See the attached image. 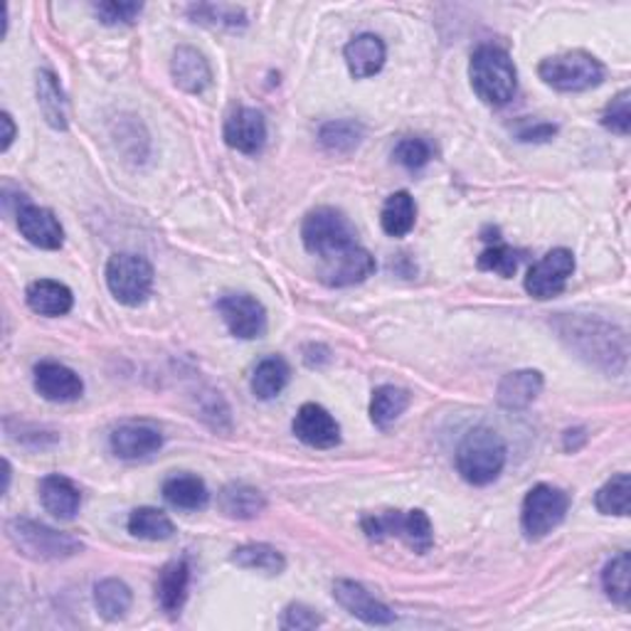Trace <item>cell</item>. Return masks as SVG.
I'll use <instances>...</instances> for the list:
<instances>
[{"mask_svg":"<svg viewBox=\"0 0 631 631\" xmlns=\"http://www.w3.org/2000/svg\"><path fill=\"white\" fill-rule=\"evenodd\" d=\"M5 536L20 555L37 562H62L84 550V542L79 538L30 518L8 520Z\"/></svg>","mask_w":631,"mask_h":631,"instance_id":"obj_4","label":"cell"},{"mask_svg":"<svg viewBox=\"0 0 631 631\" xmlns=\"http://www.w3.org/2000/svg\"><path fill=\"white\" fill-rule=\"evenodd\" d=\"M414 220H417V205L408 191L392 193L382 205L380 225L388 237H404L412 232Z\"/></svg>","mask_w":631,"mask_h":631,"instance_id":"obj_28","label":"cell"},{"mask_svg":"<svg viewBox=\"0 0 631 631\" xmlns=\"http://www.w3.org/2000/svg\"><path fill=\"white\" fill-rule=\"evenodd\" d=\"M471 87L483 104L506 106L518 89V72L510 55L496 45H481L471 55Z\"/></svg>","mask_w":631,"mask_h":631,"instance_id":"obj_2","label":"cell"},{"mask_svg":"<svg viewBox=\"0 0 631 631\" xmlns=\"http://www.w3.org/2000/svg\"><path fill=\"white\" fill-rule=\"evenodd\" d=\"M410 392L394 388V385H382V388L375 390L370 400V420L375 427H392V424L402 417L404 410L410 408Z\"/></svg>","mask_w":631,"mask_h":631,"instance_id":"obj_31","label":"cell"},{"mask_svg":"<svg viewBox=\"0 0 631 631\" xmlns=\"http://www.w3.org/2000/svg\"><path fill=\"white\" fill-rule=\"evenodd\" d=\"M230 562L242 570L266 572V575H282L286 570V558L274 546H266V542H246V546L234 548Z\"/></svg>","mask_w":631,"mask_h":631,"instance_id":"obj_29","label":"cell"},{"mask_svg":"<svg viewBox=\"0 0 631 631\" xmlns=\"http://www.w3.org/2000/svg\"><path fill=\"white\" fill-rule=\"evenodd\" d=\"M25 301L35 313L55 319V316H65L72 311L74 296L69 291V286L55 279H37L27 286Z\"/></svg>","mask_w":631,"mask_h":631,"instance_id":"obj_24","label":"cell"},{"mask_svg":"<svg viewBox=\"0 0 631 631\" xmlns=\"http://www.w3.org/2000/svg\"><path fill=\"white\" fill-rule=\"evenodd\" d=\"M343 57H345V65H348V72L355 79H368L372 74H378L385 67L388 47H385V43L378 35L363 33L345 45Z\"/></svg>","mask_w":631,"mask_h":631,"instance_id":"obj_21","label":"cell"},{"mask_svg":"<svg viewBox=\"0 0 631 631\" xmlns=\"http://www.w3.org/2000/svg\"><path fill=\"white\" fill-rule=\"evenodd\" d=\"M112 451L118 459H146L163 447V434L146 422H126L112 432Z\"/></svg>","mask_w":631,"mask_h":631,"instance_id":"obj_17","label":"cell"},{"mask_svg":"<svg viewBox=\"0 0 631 631\" xmlns=\"http://www.w3.org/2000/svg\"><path fill=\"white\" fill-rule=\"evenodd\" d=\"M520 260H523V252L513 250V246L498 242V244L486 246V250L481 252L479 269L498 274V276H503V279H510V276L518 272Z\"/></svg>","mask_w":631,"mask_h":631,"instance_id":"obj_38","label":"cell"},{"mask_svg":"<svg viewBox=\"0 0 631 631\" xmlns=\"http://www.w3.org/2000/svg\"><path fill=\"white\" fill-rule=\"evenodd\" d=\"M291 429L296 439L303 441L311 449H333L341 441V427L333 420V414L321 408L316 402L301 404V410L296 412Z\"/></svg>","mask_w":631,"mask_h":631,"instance_id":"obj_13","label":"cell"},{"mask_svg":"<svg viewBox=\"0 0 631 631\" xmlns=\"http://www.w3.org/2000/svg\"><path fill=\"white\" fill-rule=\"evenodd\" d=\"M94 605L106 621H118L128 615L134 605V595L124 580L106 577L96 582L94 587Z\"/></svg>","mask_w":631,"mask_h":631,"instance_id":"obj_30","label":"cell"},{"mask_svg":"<svg viewBox=\"0 0 631 631\" xmlns=\"http://www.w3.org/2000/svg\"><path fill=\"white\" fill-rule=\"evenodd\" d=\"M392 158L408 171H422L432 161V146L417 136H408L394 146Z\"/></svg>","mask_w":631,"mask_h":631,"instance_id":"obj_39","label":"cell"},{"mask_svg":"<svg viewBox=\"0 0 631 631\" xmlns=\"http://www.w3.org/2000/svg\"><path fill=\"white\" fill-rule=\"evenodd\" d=\"M542 372L540 370H516L503 375L498 388H496V402L503 410H526L528 404L538 400L542 392Z\"/></svg>","mask_w":631,"mask_h":631,"instance_id":"obj_22","label":"cell"},{"mask_svg":"<svg viewBox=\"0 0 631 631\" xmlns=\"http://www.w3.org/2000/svg\"><path fill=\"white\" fill-rule=\"evenodd\" d=\"M171 77L177 89L187 94H203L213 84V69L200 49L191 45H181L173 49L171 59Z\"/></svg>","mask_w":631,"mask_h":631,"instance_id":"obj_19","label":"cell"},{"mask_svg":"<svg viewBox=\"0 0 631 631\" xmlns=\"http://www.w3.org/2000/svg\"><path fill=\"white\" fill-rule=\"evenodd\" d=\"M375 272V256L365 250V246H353L351 252L335 256L331 262L319 264V276L323 284L343 289V286H353L368 279Z\"/></svg>","mask_w":631,"mask_h":631,"instance_id":"obj_18","label":"cell"},{"mask_svg":"<svg viewBox=\"0 0 631 631\" xmlns=\"http://www.w3.org/2000/svg\"><path fill=\"white\" fill-rule=\"evenodd\" d=\"M217 311L234 339H262L266 331V309L252 294H225L217 301Z\"/></svg>","mask_w":631,"mask_h":631,"instance_id":"obj_11","label":"cell"},{"mask_svg":"<svg viewBox=\"0 0 631 631\" xmlns=\"http://www.w3.org/2000/svg\"><path fill=\"white\" fill-rule=\"evenodd\" d=\"M629 501H631V477L629 473H617L611 477L605 486L595 493V506L601 516H629Z\"/></svg>","mask_w":631,"mask_h":631,"instance_id":"obj_36","label":"cell"},{"mask_svg":"<svg viewBox=\"0 0 631 631\" xmlns=\"http://www.w3.org/2000/svg\"><path fill=\"white\" fill-rule=\"evenodd\" d=\"M365 138V128L360 122L355 118H335V122H329L321 126L319 131V144L325 153L333 156H348L355 148L363 144Z\"/></svg>","mask_w":631,"mask_h":631,"instance_id":"obj_27","label":"cell"},{"mask_svg":"<svg viewBox=\"0 0 631 631\" xmlns=\"http://www.w3.org/2000/svg\"><path fill=\"white\" fill-rule=\"evenodd\" d=\"M570 510V496L562 489L538 483L532 486L520 508V528L528 540H540L565 520Z\"/></svg>","mask_w":631,"mask_h":631,"instance_id":"obj_9","label":"cell"},{"mask_svg":"<svg viewBox=\"0 0 631 631\" xmlns=\"http://www.w3.org/2000/svg\"><path fill=\"white\" fill-rule=\"evenodd\" d=\"M538 77L558 92H587L605 82V65L585 49H570L542 59Z\"/></svg>","mask_w":631,"mask_h":631,"instance_id":"obj_7","label":"cell"},{"mask_svg":"<svg viewBox=\"0 0 631 631\" xmlns=\"http://www.w3.org/2000/svg\"><path fill=\"white\" fill-rule=\"evenodd\" d=\"M141 3H128V0H106V3H96L94 13L104 25H131L134 20L141 15Z\"/></svg>","mask_w":631,"mask_h":631,"instance_id":"obj_41","label":"cell"},{"mask_svg":"<svg viewBox=\"0 0 631 631\" xmlns=\"http://www.w3.org/2000/svg\"><path fill=\"white\" fill-rule=\"evenodd\" d=\"M37 106L49 126L57 128V131H65L67 102H65L62 87H59L57 77L53 72H47V69H43V72L37 74Z\"/></svg>","mask_w":631,"mask_h":631,"instance_id":"obj_32","label":"cell"},{"mask_svg":"<svg viewBox=\"0 0 631 631\" xmlns=\"http://www.w3.org/2000/svg\"><path fill=\"white\" fill-rule=\"evenodd\" d=\"M601 126L609 128L611 134L629 136L631 131V92L621 89V92L607 104L605 114H601Z\"/></svg>","mask_w":631,"mask_h":631,"instance_id":"obj_40","label":"cell"},{"mask_svg":"<svg viewBox=\"0 0 631 631\" xmlns=\"http://www.w3.org/2000/svg\"><path fill=\"white\" fill-rule=\"evenodd\" d=\"M321 624H323L321 615H316V609L301 605V601H291V605L286 607L284 615H282V629H289V631L316 629Z\"/></svg>","mask_w":631,"mask_h":631,"instance_id":"obj_42","label":"cell"},{"mask_svg":"<svg viewBox=\"0 0 631 631\" xmlns=\"http://www.w3.org/2000/svg\"><path fill=\"white\" fill-rule=\"evenodd\" d=\"M301 242L306 252L323 264L358 246V232L343 213L333 207H316L303 217Z\"/></svg>","mask_w":631,"mask_h":631,"instance_id":"obj_5","label":"cell"},{"mask_svg":"<svg viewBox=\"0 0 631 631\" xmlns=\"http://www.w3.org/2000/svg\"><path fill=\"white\" fill-rule=\"evenodd\" d=\"M360 528L368 540H388L398 538L417 555L429 552L434 546V530L429 516L420 508L414 510H385V513H372V516H363Z\"/></svg>","mask_w":631,"mask_h":631,"instance_id":"obj_6","label":"cell"},{"mask_svg":"<svg viewBox=\"0 0 631 631\" xmlns=\"http://www.w3.org/2000/svg\"><path fill=\"white\" fill-rule=\"evenodd\" d=\"M506 441L489 427H473L463 434L457 449V471L471 486H489L506 467Z\"/></svg>","mask_w":631,"mask_h":631,"instance_id":"obj_3","label":"cell"},{"mask_svg":"<svg viewBox=\"0 0 631 631\" xmlns=\"http://www.w3.org/2000/svg\"><path fill=\"white\" fill-rule=\"evenodd\" d=\"M106 286L124 306H141L153 289V266L131 252H118L106 264Z\"/></svg>","mask_w":631,"mask_h":631,"instance_id":"obj_8","label":"cell"},{"mask_svg":"<svg viewBox=\"0 0 631 631\" xmlns=\"http://www.w3.org/2000/svg\"><path fill=\"white\" fill-rule=\"evenodd\" d=\"M128 532H131V536L138 540L158 542V540H171L175 526L163 510L144 506V508H136L131 516H128Z\"/></svg>","mask_w":631,"mask_h":631,"instance_id":"obj_34","label":"cell"},{"mask_svg":"<svg viewBox=\"0 0 631 631\" xmlns=\"http://www.w3.org/2000/svg\"><path fill=\"white\" fill-rule=\"evenodd\" d=\"M555 134H558L555 124L536 122V124H526L523 128H518V141H523V144H546Z\"/></svg>","mask_w":631,"mask_h":631,"instance_id":"obj_43","label":"cell"},{"mask_svg":"<svg viewBox=\"0 0 631 631\" xmlns=\"http://www.w3.org/2000/svg\"><path fill=\"white\" fill-rule=\"evenodd\" d=\"M0 124H3V146H0V151H8L10 144L15 141V124H13V116H10L8 112L0 114Z\"/></svg>","mask_w":631,"mask_h":631,"instance_id":"obj_44","label":"cell"},{"mask_svg":"<svg viewBox=\"0 0 631 631\" xmlns=\"http://www.w3.org/2000/svg\"><path fill=\"white\" fill-rule=\"evenodd\" d=\"M39 501L59 520H72L82 506V493L62 473H49L39 481Z\"/></svg>","mask_w":631,"mask_h":631,"instance_id":"obj_23","label":"cell"},{"mask_svg":"<svg viewBox=\"0 0 631 631\" xmlns=\"http://www.w3.org/2000/svg\"><path fill=\"white\" fill-rule=\"evenodd\" d=\"M631 560L629 552H619L611 558L605 570H601V587H605L607 597L619 607H629L631 601Z\"/></svg>","mask_w":631,"mask_h":631,"instance_id":"obj_35","label":"cell"},{"mask_svg":"<svg viewBox=\"0 0 631 631\" xmlns=\"http://www.w3.org/2000/svg\"><path fill=\"white\" fill-rule=\"evenodd\" d=\"M35 390L39 398L47 402L65 404L82 398L84 382L72 368H67V365L43 360L35 365Z\"/></svg>","mask_w":631,"mask_h":631,"instance_id":"obj_16","label":"cell"},{"mask_svg":"<svg viewBox=\"0 0 631 631\" xmlns=\"http://www.w3.org/2000/svg\"><path fill=\"white\" fill-rule=\"evenodd\" d=\"M217 506L227 518L252 520L264 513L266 498L260 489L250 486V483H227L220 496H217Z\"/></svg>","mask_w":631,"mask_h":631,"instance_id":"obj_25","label":"cell"},{"mask_svg":"<svg viewBox=\"0 0 631 631\" xmlns=\"http://www.w3.org/2000/svg\"><path fill=\"white\" fill-rule=\"evenodd\" d=\"M572 272H575V254L565 246L548 252L540 262L530 266L526 276V291L538 301H548L565 291Z\"/></svg>","mask_w":631,"mask_h":631,"instance_id":"obj_10","label":"cell"},{"mask_svg":"<svg viewBox=\"0 0 631 631\" xmlns=\"http://www.w3.org/2000/svg\"><path fill=\"white\" fill-rule=\"evenodd\" d=\"M187 15L193 18V23L210 25V27L240 30L246 25V13L240 5L197 3V5H187Z\"/></svg>","mask_w":631,"mask_h":631,"instance_id":"obj_37","label":"cell"},{"mask_svg":"<svg viewBox=\"0 0 631 631\" xmlns=\"http://www.w3.org/2000/svg\"><path fill=\"white\" fill-rule=\"evenodd\" d=\"M333 599L339 601L348 615L365 621V624H370V627H388L394 619H398L394 617V611L388 605H382L380 599H375L370 592L360 585V582L335 580Z\"/></svg>","mask_w":631,"mask_h":631,"instance_id":"obj_12","label":"cell"},{"mask_svg":"<svg viewBox=\"0 0 631 631\" xmlns=\"http://www.w3.org/2000/svg\"><path fill=\"white\" fill-rule=\"evenodd\" d=\"M163 498L177 510H203L210 501L205 481L193 473H175L163 483Z\"/></svg>","mask_w":631,"mask_h":631,"instance_id":"obj_26","label":"cell"},{"mask_svg":"<svg viewBox=\"0 0 631 631\" xmlns=\"http://www.w3.org/2000/svg\"><path fill=\"white\" fill-rule=\"evenodd\" d=\"M15 217L20 234H23L30 244L39 246V250H59V246H62L65 230L53 210L33 205L23 197Z\"/></svg>","mask_w":631,"mask_h":631,"instance_id":"obj_14","label":"cell"},{"mask_svg":"<svg viewBox=\"0 0 631 631\" xmlns=\"http://www.w3.org/2000/svg\"><path fill=\"white\" fill-rule=\"evenodd\" d=\"M289 378H291L289 363L279 358V355H269V358L260 360V365H256L252 375L254 398L274 400L276 394L289 385Z\"/></svg>","mask_w":631,"mask_h":631,"instance_id":"obj_33","label":"cell"},{"mask_svg":"<svg viewBox=\"0 0 631 631\" xmlns=\"http://www.w3.org/2000/svg\"><path fill=\"white\" fill-rule=\"evenodd\" d=\"M555 329L560 339L570 345V351H575L582 360L611 375L624 372L629 358V339L624 329L601 321L597 316L577 313H560Z\"/></svg>","mask_w":631,"mask_h":631,"instance_id":"obj_1","label":"cell"},{"mask_svg":"<svg viewBox=\"0 0 631 631\" xmlns=\"http://www.w3.org/2000/svg\"><path fill=\"white\" fill-rule=\"evenodd\" d=\"M225 144L244 156H256L266 144V122L262 112L250 106H240L227 116L222 128Z\"/></svg>","mask_w":631,"mask_h":631,"instance_id":"obj_15","label":"cell"},{"mask_svg":"<svg viewBox=\"0 0 631 631\" xmlns=\"http://www.w3.org/2000/svg\"><path fill=\"white\" fill-rule=\"evenodd\" d=\"M187 587H191V565H187V560L181 558L168 562L156 580V599L165 615H181L187 599Z\"/></svg>","mask_w":631,"mask_h":631,"instance_id":"obj_20","label":"cell"}]
</instances>
